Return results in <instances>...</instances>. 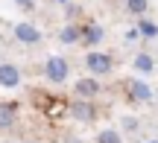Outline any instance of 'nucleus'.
Returning a JSON list of instances; mask_svg holds the SVG:
<instances>
[{"label":"nucleus","mask_w":158,"mask_h":143,"mask_svg":"<svg viewBox=\"0 0 158 143\" xmlns=\"http://www.w3.org/2000/svg\"><path fill=\"white\" fill-rule=\"evenodd\" d=\"M85 67L91 70V76H106V73H111L114 62H111V56H108V53L91 50L88 56H85Z\"/></svg>","instance_id":"nucleus-1"},{"label":"nucleus","mask_w":158,"mask_h":143,"mask_svg":"<svg viewBox=\"0 0 158 143\" xmlns=\"http://www.w3.org/2000/svg\"><path fill=\"white\" fill-rule=\"evenodd\" d=\"M44 73H47V79H50L53 85H62V82L68 79L70 67H68V62H64L62 56H50V58L44 62Z\"/></svg>","instance_id":"nucleus-2"},{"label":"nucleus","mask_w":158,"mask_h":143,"mask_svg":"<svg viewBox=\"0 0 158 143\" xmlns=\"http://www.w3.org/2000/svg\"><path fill=\"white\" fill-rule=\"evenodd\" d=\"M70 114H73V120H79V123H91L97 117V108L88 99H76V102H70Z\"/></svg>","instance_id":"nucleus-3"},{"label":"nucleus","mask_w":158,"mask_h":143,"mask_svg":"<svg viewBox=\"0 0 158 143\" xmlns=\"http://www.w3.org/2000/svg\"><path fill=\"white\" fill-rule=\"evenodd\" d=\"M15 38L21 41V44H38L41 41V29L32 26V23H18L15 26Z\"/></svg>","instance_id":"nucleus-4"},{"label":"nucleus","mask_w":158,"mask_h":143,"mask_svg":"<svg viewBox=\"0 0 158 143\" xmlns=\"http://www.w3.org/2000/svg\"><path fill=\"white\" fill-rule=\"evenodd\" d=\"M126 88H129V97L135 99V102H149V99H152V88H149L147 82H141V79H132Z\"/></svg>","instance_id":"nucleus-5"},{"label":"nucleus","mask_w":158,"mask_h":143,"mask_svg":"<svg viewBox=\"0 0 158 143\" xmlns=\"http://www.w3.org/2000/svg\"><path fill=\"white\" fill-rule=\"evenodd\" d=\"M73 91H76L79 99H91V97H97V93H100V82H97L94 76H88V79H79V82H76Z\"/></svg>","instance_id":"nucleus-6"},{"label":"nucleus","mask_w":158,"mask_h":143,"mask_svg":"<svg viewBox=\"0 0 158 143\" xmlns=\"http://www.w3.org/2000/svg\"><path fill=\"white\" fill-rule=\"evenodd\" d=\"M21 85V70L15 64H0V88H18Z\"/></svg>","instance_id":"nucleus-7"},{"label":"nucleus","mask_w":158,"mask_h":143,"mask_svg":"<svg viewBox=\"0 0 158 143\" xmlns=\"http://www.w3.org/2000/svg\"><path fill=\"white\" fill-rule=\"evenodd\" d=\"M102 35H106V29H102L100 23H88V26L82 29V41H85L88 47L100 44V41H102Z\"/></svg>","instance_id":"nucleus-8"},{"label":"nucleus","mask_w":158,"mask_h":143,"mask_svg":"<svg viewBox=\"0 0 158 143\" xmlns=\"http://www.w3.org/2000/svg\"><path fill=\"white\" fill-rule=\"evenodd\" d=\"M15 126V102H0V129Z\"/></svg>","instance_id":"nucleus-9"},{"label":"nucleus","mask_w":158,"mask_h":143,"mask_svg":"<svg viewBox=\"0 0 158 143\" xmlns=\"http://www.w3.org/2000/svg\"><path fill=\"white\" fill-rule=\"evenodd\" d=\"M59 41H62V44H76V41H82V29L79 26H64L62 35H59Z\"/></svg>","instance_id":"nucleus-10"},{"label":"nucleus","mask_w":158,"mask_h":143,"mask_svg":"<svg viewBox=\"0 0 158 143\" xmlns=\"http://www.w3.org/2000/svg\"><path fill=\"white\" fill-rule=\"evenodd\" d=\"M135 70H141V73H152L155 70V62L149 53H141V56H135Z\"/></svg>","instance_id":"nucleus-11"},{"label":"nucleus","mask_w":158,"mask_h":143,"mask_svg":"<svg viewBox=\"0 0 158 143\" xmlns=\"http://www.w3.org/2000/svg\"><path fill=\"white\" fill-rule=\"evenodd\" d=\"M97 143H123L117 129H102V132H97Z\"/></svg>","instance_id":"nucleus-12"},{"label":"nucleus","mask_w":158,"mask_h":143,"mask_svg":"<svg viewBox=\"0 0 158 143\" xmlns=\"http://www.w3.org/2000/svg\"><path fill=\"white\" fill-rule=\"evenodd\" d=\"M120 126H123V132H126V134H135L141 123H138V117H129V114H126V117H120Z\"/></svg>","instance_id":"nucleus-13"},{"label":"nucleus","mask_w":158,"mask_h":143,"mask_svg":"<svg viewBox=\"0 0 158 143\" xmlns=\"http://www.w3.org/2000/svg\"><path fill=\"white\" fill-rule=\"evenodd\" d=\"M138 32H141L143 38H155V35H158V26H155V23H149V21H141Z\"/></svg>","instance_id":"nucleus-14"},{"label":"nucleus","mask_w":158,"mask_h":143,"mask_svg":"<svg viewBox=\"0 0 158 143\" xmlns=\"http://www.w3.org/2000/svg\"><path fill=\"white\" fill-rule=\"evenodd\" d=\"M126 9H129L132 15H143V12H147V0H126Z\"/></svg>","instance_id":"nucleus-15"},{"label":"nucleus","mask_w":158,"mask_h":143,"mask_svg":"<svg viewBox=\"0 0 158 143\" xmlns=\"http://www.w3.org/2000/svg\"><path fill=\"white\" fill-rule=\"evenodd\" d=\"M18 6H21L23 12H32L35 9V0H18Z\"/></svg>","instance_id":"nucleus-16"},{"label":"nucleus","mask_w":158,"mask_h":143,"mask_svg":"<svg viewBox=\"0 0 158 143\" xmlns=\"http://www.w3.org/2000/svg\"><path fill=\"white\" fill-rule=\"evenodd\" d=\"M64 143H82V140H79V137H68V140H64Z\"/></svg>","instance_id":"nucleus-17"},{"label":"nucleus","mask_w":158,"mask_h":143,"mask_svg":"<svg viewBox=\"0 0 158 143\" xmlns=\"http://www.w3.org/2000/svg\"><path fill=\"white\" fill-rule=\"evenodd\" d=\"M147 143H158V140H147Z\"/></svg>","instance_id":"nucleus-18"},{"label":"nucleus","mask_w":158,"mask_h":143,"mask_svg":"<svg viewBox=\"0 0 158 143\" xmlns=\"http://www.w3.org/2000/svg\"><path fill=\"white\" fill-rule=\"evenodd\" d=\"M62 3H64V0H62Z\"/></svg>","instance_id":"nucleus-19"}]
</instances>
